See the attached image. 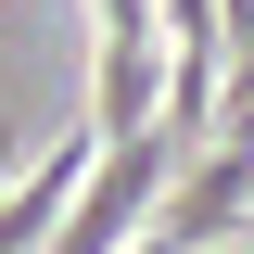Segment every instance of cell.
Returning <instances> with one entry per match:
<instances>
[{"instance_id":"6da1fadb","label":"cell","mask_w":254,"mask_h":254,"mask_svg":"<svg viewBox=\"0 0 254 254\" xmlns=\"http://www.w3.org/2000/svg\"><path fill=\"white\" fill-rule=\"evenodd\" d=\"M165 242H178V254H229V242H254V140L190 153L178 203H165Z\"/></svg>"}]
</instances>
